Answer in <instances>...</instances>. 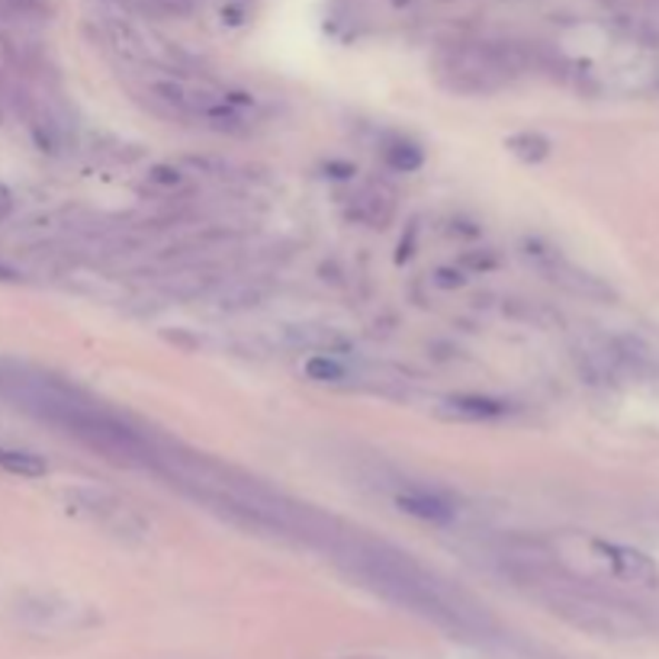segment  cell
<instances>
[{
    "instance_id": "cell-3",
    "label": "cell",
    "mask_w": 659,
    "mask_h": 659,
    "mask_svg": "<svg viewBox=\"0 0 659 659\" xmlns=\"http://www.w3.org/2000/svg\"><path fill=\"white\" fill-rule=\"evenodd\" d=\"M17 611L36 630H71L93 621L88 608H78L74 601L59 596H30L17 605Z\"/></svg>"
},
{
    "instance_id": "cell-8",
    "label": "cell",
    "mask_w": 659,
    "mask_h": 659,
    "mask_svg": "<svg viewBox=\"0 0 659 659\" xmlns=\"http://www.w3.org/2000/svg\"><path fill=\"white\" fill-rule=\"evenodd\" d=\"M445 412L463 421H489L509 416V402L489 396H450L445 399Z\"/></svg>"
},
{
    "instance_id": "cell-5",
    "label": "cell",
    "mask_w": 659,
    "mask_h": 659,
    "mask_svg": "<svg viewBox=\"0 0 659 659\" xmlns=\"http://www.w3.org/2000/svg\"><path fill=\"white\" fill-rule=\"evenodd\" d=\"M592 550L599 553V560L621 579L628 582H637V586H657L659 582V570L657 563L633 550V547H625V543H608V540H592Z\"/></svg>"
},
{
    "instance_id": "cell-13",
    "label": "cell",
    "mask_w": 659,
    "mask_h": 659,
    "mask_svg": "<svg viewBox=\"0 0 659 659\" xmlns=\"http://www.w3.org/2000/svg\"><path fill=\"white\" fill-rule=\"evenodd\" d=\"M120 10L132 13H154V17H190L197 10V0H110Z\"/></svg>"
},
{
    "instance_id": "cell-10",
    "label": "cell",
    "mask_w": 659,
    "mask_h": 659,
    "mask_svg": "<svg viewBox=\"0 0 659 659\" xmlns=\"http://www.w3.org/2000/svg\"><path fill=\"white\" fill-rule=\"evenodd\" d=\"M270 297L268 283H258V280H239V283H229L219 290L216 306L222 312H244V309H254Z\"/></svg>"
},
{
    "instance_id": "cell-9",
    "label": "cell",
    "mask_w": 659,
    "mask_h": 659,
    "mask_svg": "<svg viewBox=\"0 0 659 659\" xmlns=\"http://www.w3.org/2000/svg\"><path fill=\"white\" fill-rule=\"evenodd\" d=\"M0 470L10 473V477L39 480V477H49V460L42 453H36V450L0 445Z\"/></svg>"
},
{
    "instance_id": "cell-11",
    "label": "cell",
    "mask_w": 659,
    "mask_h": 659,
    "mask_svg": "<svg viewBox=\"0 0 659 659\" xmlns=\"http://www.w3.org/2000/svg\"><path fill=\"white\" fill-rule=\"evenodd\" d=\"M103 528H107L117 540H122V543H146L151 535V525L146 521V515L129 509L126 502L103 521Z\"/></svg>"
},
{
    "instance_id": "cell-18",
    "label": "cell",
    "mask_w": 659,
    "mask_h": 659,
    "mask_svg": "<svg viewBox=\"0 0 659 659\" xmlns=\"http://www.w3.org/2000/svg\"><path fill=\"white\" fill-rule=\"evenodd\" d=\"M463 270H457V268H441L438 273H435V283L438 287H445V290H450V287H463Z\"/></svg>"
},
{
    "instance_id": "cell-7",
    "label": "cell",
    "mask_w": 659,
    "mask_h": 659,
    "mask_svg": "<svg viewBox=\"0 0 659 659\" xmlns=\"http://www.w3.org/2000/svg\"><path fill=\"white\" fill-rule=\"evenodd\" d=\"M68 506H71V511L88 515V518L103 525L113 511L120 509L122 499L120 496H113L110 489H100V486H78V489L68 492Z\"/></svg>"
},
{
    "instance_id": "cell-15",
    "label": "cell",
    "mask_w": 659,
    "mask_h": 659,
    "mask_svg": "<svg viewBox=\"0 0 659 659\" xmlns=\"http://www.w3.org/2000/svg\"><path fill=\"white\" fill-rule=\"evenodd\" d=\"M355 216L367 226H387L392 216V200L380 190H363L355 200Z\"/></svg>"
},
{
    "instance_id": "cell-1",
    "label": "cell",
    "mask_w": 659,
    "mask_h": 659,
    "mask_svg": "<svg viewBox=\"0 0 659 659\" xmlns=\"http://www.w3.org/2000/svg\"><path fill=\"white\" fill-rule=\"evenodd\" d=\"M351 567L370 589H377L380 596H387L396 605L435 621L438 628H448L453 633H470V630L486 628L482 625L486 618H480V611L470 601L453 596L445 582H438L412 557L392 550L387 543L355 547Z\"/></svg>"
},
{
    "instance_id": "cell-17",
    "label": "cell",
    "mask_w": 659,
    "mask_h": 659,
    "mask_svg": "<svg viewBox=\"0 0 659 659\" xmlns=\"http://www.w3.org/2000/svg\"><path fill=\"white\" fill-rule=\"evenodd\" d=\"M183 180L187 178H183V171H180L178 164H154V168H149V183H154V187L174 190Z\"/></svg>"
},
{
    "instance_id": "cell-14",
    "label": "cell",
    "mask_w": 659,
    "mask_h": 659,
    "mask_svg": "<svg viewBox=\"0 0 659 659\" xmlns=\"http://www.w3.org/2000/svg\"><path fill=\"white\" fill-rule=\"evenodd\" d=\"M306 377L316 383H341L348 380V360L338 355H309L302 363Z\"/></svg>"
},
{
    "instance_id": "cell-2",
    "label": "cell",
    "mask_w": 659,
    "mask_h": 659,
    "mask_svg": "<svg viewBox=\"0 0 659 659\" xmlns=\"http://www.w3.org/2000/svg\"><path fill=\"white\" fill-rule=\"evenodd\" d=\"M550 608L557 615H563L567 621L579 625L586 630H596V633H608V637H628L640 630V621L611 605V601L596 599V596H579V592H553L550 596Z\"/></svg>"
},
{
    "instance_id": "cell-4",
    "label": "cell",
    "mask_w": 659,
    "mask_h": 659,
    "mask_svg": "<svg viewBox=\"0 0 659 659\" xmlns=\"http://www.w3.org/2000/svg\"><path fill=\"white\" fill-rule=\"evenodd\" d=\"M280 345L283 348H293L302 355H338V358H348L355 351L351 338L341 335L331 326H319V322H290V326H280Z\"/></svg>"
},
{
    "instance_id": "cell-6",
    "label": "cell",
    "mask_w": 659,
    "mask_h": 659,
    "mask_svg": "<svg viewBox=\"0 0 659 659\" xmlns=\"http://www.w3.org/2000/svg\"><path fill=\"white\" fill-rule=\"evenodd\" d=\"M392 502L402 515H412L425 525H450L457 518V506L450 502L448 496L431 492L428 486H406L392 496Z\"/></svg>"
},
{
    "instance_id": "cell-16",
    "label": "cell",
    "mask_w": 659,
    "mask_h": 659,
    "mask_svg": "<svg viewBox=\"0 0 659 659\" xmlns=\"http://www.w3.org/2000/svg\"><path fill=\"white\" fill-rule=\"evenodd\" d=\"M383 161H387V168L399 171V174H412V171H419L425 164V151L416 142H409V139H399V142L387 146Z\"/></svg>"
},
{
    "instance_id": "cell-12",
    "label": "cell",
    "mask_w": 659,
    "mask_h": 659,
    "mask_svg": "<svg viewBox=\"0 0 659 659\" xmlns=\"http://www.w3.org/2000/svg\"><path fill=\"white\" fill-rule=\"evenodd\" d=\"M506 149L521 161V164H540L550 149H553V142L538 132V129H521V132H511L509 139H506Z\"/></svg>"
}]
</instances>
